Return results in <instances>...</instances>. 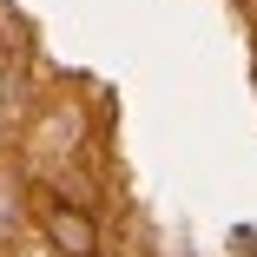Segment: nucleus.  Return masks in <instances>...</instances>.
Returning <instances> with one entry per match:
<instances>
[{
	"label": "nucleus",
	"instance_id": "f257e3e1",
	"mask_svg": "<svg viewBox=\"0 0 257 257\" xmlns=\"http://www.w3.org/2000/svg\"><path fill=\"white\" fill-rule=\"evenodd\" d=\"M46 237H53V250H66V257H99V231H92L86 211H73V204H53V211H46Z\"/></svg>",
	"mask_w": 257,
	"mask_h": 257
},
{
	"label": "nucleus",
	"instance_id": "f03ea898",
	"mask_svg": "<svg viewBox=\"0 0 257 257\" xmlns=\"http://www.w3.org/2000/svg\"><path fill=\"white\" fill-rule=\"evenodd\" d=\"M125 257H152V250H125Z\"/></svg>",
	"mask_w": 257,
	"mask_h": 257
}]
</instances>
